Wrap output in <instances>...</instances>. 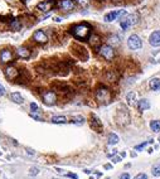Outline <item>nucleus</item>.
Segmentation results:
<instances>
[{
  "label": "nucleus",
  "mask_w": 160,
  "mask_h": 179,
  "mask_svg": "<svg viewBox=\"0 0 160 179\" xmlns=\"http://www.w3.org/2000/svg\"><path fill=\"white\" fill-rule=\"evenodd\" d=\"M104 168H105V169H111V168H112V165H111V164H105Z\"/></svg>",
  "instance_id": "40"
},
{
  "label": "nucleus",
  "mask_w": 160,
  "mask_h": 179,
  "mask_svg": "<svg viewBox=\"0 0 160 179\" xmlns=\"http://www.w3.org/2000/svg\"><path fill=\"white\" fill-rule=\"evenodd\" d=\"M50 121H52L53 124H66L67 122V117L63 116V115H58V116H53Z\"/></svg>",
  "instance_id": "24"
},
{
  "label": "nucleus",
  "mask_w": 160,
  "mask_h": 179,
  "mask_svg": "<svg viewBox=\"0 0 160 179\" xmlns=\"http://www.w3.org/2000/svg\"><path fill=\"white\" fill-rule=\"evenodd\" d=\"M73 53L76 54V57L79 59H82V61H87L88 59V52H87V49H86L85 47H82V46H73Z\"/></svg>",
  "instance_id": "8"
},
{
  "label": "nucleus",
  "mask_w": 160,
  "mask_h": 179,
  "mask_svg": "<svg viewBox=\"0 0 160 179\" xmlns=\"http://www.w3.org/2000/svg\"><path fill=\"white\" fill-rule=\"evenodd\" d=\"M37 8L39 9L40 11H49L50 9L53 8V1L52 0H44V1L39 3V4L37 5Z\"/></svg>",
  "instance_id": "18"
},
{
  "label": "nucleus",
  "mask_w": 160,
  "mask_h": 179,
  "mask_svg": "<svg viewBox=\"0 0 160 179\" xmlns=\"http://www.w3.org/2000/svg\"><path fill=\"white\" fill-rule=\"evenodd\" d=\"M137 23H139V15L137 14H126L124 18L120 19V27L124 30L130 29L131 27H134Z\"/></svg>",
  "instance_id": "3"
},
{
  "label": "nucleus",
  "mask_w": 160,
  "mask_h": 179,
  "mask_svg": "<svg viewBox=\"0 0 160 179\" xmlns=\"http://www.w3.org/2000/svg\"><path fill=\"white\" fill-rule=\"evenodd\" d=\"M134 179H148V175L144 174V173H139Z\"/></svg>",
  "instance_id": "33"
},
{
  "label": "nucleus",
  "mask_w": 160,
  "mask_h": 179,
  "mask_svg": "<svg viewBox=\"0 0 160 179\" xmlns=\"http://www.w3.org/2000/svg\"><path fill=\"white\" fill-rule=\"evenodd\" d=\"M30 49L27 47H19L17 49V57H19V58L22 59H28L30 57Z\"/></svg>",
  "instance_id": "17"
},
{
  "label": "nucleus",
  "mask_w": 160,
  "mask_h": 179,
  "mask_svg": "<svg viewBox=\"0 0 160 179\" xmlns=\"http://www.w3.org/2000/svg\"><path fill=\"white\" fill-rule=\"evenodd\" d=\"M4 95H5V88H4V86L0 83V97H1V96H4Z\"/></svg>",
  "instance_id": "38"
},
{
  "label": "nucleus",
  "mask_w": 160,
  "mask_h": 179,
  "mask_svg": "<svg viewBox=\"0 0 160 179\" xmlns=\"http://www.w3.org/2000/svg\"><path fill=\"white\" fill-rule=\"evenodd\" d=\"M96 100H97V102L101 105L108 104L111 100L110 90L107 87H105V86H98V87L96 88Z\"/></svg>",
  "instance_id": "2"
},
{
  "label": "nucleus",
  "mask_w": 160,
  "mask_h": 179,
  "mask_svg": "<svg viewBox=\"0 0 160 179\" xmlns=\"http://www.w3.org/2000/svg\"><path fill=\"white\" fill-rule=\"evenodd\" d=\"M116 122L119 124V125L121 126H125L126 124H129L130 122V116H129V114L127 112H119L116 115Z\"/></svg>",
  "instance_id": "14"
},
{
  "label": "nucleus",
  "mask_w": 160,
  "mask_h": 179,
  "mask_svg": "<svg viewBox=\"0 0 160 179\" xmlns=\"http://www.w3.org/2000/svg\"><path fill=\"white\" fill-rule=\"evenodd\" d=\"M135 92H129L127 94V96H126V101H127V104L129 105H131L134 102V100H135Z\"/></svg>",
  "instance_id": "29"
},
{
  "label": "nucleus",
  "mask_w": 160,
  "mask_h": 179,
  "mask_svg": "<svg viewBox=\"0 0 160 179\" xmlns=\"http://www.w3.org/2000/svg\"><path fill=\"white\" fill-rule=\"evenodd\" d=\"M30 110H32V112H38V105L36 104V102H32L30 104Z\"/></svg>",
  "instance_id": "32"
},
{
  "label": "nucleus",
  "mask_w": 160,
  "mask_h": 179,
  "mask_svg": "<svg viewBox=\"0 0 160 179\" xmlns=\"http://www.w3.org/2000/svg\"><path fill=\"white\" fill-rule=\"evenodd\" d=\"M127 46L131 50H139L143 47V40L137 34H131L127 39Z\"/></svg>",
  "instance_id": "6"
},
{
  "label": "nucleus",
  "mask_w": 160,
  "mask_h": 179,
  "mask_svg": "<svg viewBox=\"0 0 160 179\" xmlns=\"http://www.w3.org/2000/svg\"><path fill=\"white\" fill-rule=\"evenodd\" d=\"M53 179H58V178H53Z\"/></svg>",
  "instance_id": "44"
},
{
  "label": "nucleus",
  "mask_w": 160,
  "mask_h": 179,
  "mask_svg": "<svg viewBox=\"0 0 160 179\" xmlns=\"http://www.w3.org/2000/svg\"><path fill=\"white\" fill-rule=\"evenodd\" d=\"M83 172H85L86 174H89V173H91V170H87V169H86V170H83Z\"/></svg>",
  "instance_id": "42"
},
{
  "label": "nucleus",
  "mask_w": 160,
  "mask_h": 179,
  "mask_svg": "<svg viewBox=\"0 0 160 179\" xmlns=\"http://www.w3.org/2000/svg\"><path fill=\"white\" fill-rule=\"evenodd\" d=\"M71 122L77 124V125H82V124H85V117L83 116H73L71 119Z\"/></svg>",
  "instance_id": "27"
},
{
  "label": "nucleus",
  "mask_w": 160,
  "mask_h": 179,
  "mask_svg": "<svg viewBox=\"0 0 160 179\" xmlns=\"http://www.w3.org/2000/svg\"><path fill=\"white\" fill-rule=\"evenodd\" d=\"M75 0H59L58 1V6L61 10H65V11H71L75 9Z\"/></svg>",
  "instance_id": "13"
},
{
  "label": "nucleus",
  "mask_w": 160,
  "mask_h": 179,
  "mask_svg": "<svg viewBox=\"0 0 160 179\" xmlns=\"http://www.w3.org/2000/svg\"><path fill=\"white\" fill-rule=\"evenodd\" d=\"M67 177H69V178H72V179H78L77 174H73V173H67Z\"/></svg>",
  "instance_id": "39"
},
{
  "label": "nucleus",
  "mask_w": 160,
  "mask_h": 179,
  "mask_svg": "<svg viewBox=\"0 0 160 179\" xmlns=\"http://www.w3.org/2000/svg\"><path fill=\"white\" fill-rule=\"evenodd\" d=\"M104 77L110 82H115L119 78V72H117L116 69H106V71L104 72Z\"/></svg>",
  "instance_id": "16"
},
{
  "label": "nucleus",
  "mask_w": 160,
  "mask_h": 179,
  "mask_svg": "<svg viewBox=\"0 0 160 179\" xmlns=\"http://www.w3.org/2000/svg\"><path fill=\"white\" fill-rule=\"evenodd\" d=\"M42 100L48 106H52L57 102V94L52 90H44L42 92Z\"/></svg>",
  "instance_id": "5"
},
{
  "label": "nucleus",
  "mask_w": 160,
  "mask_h": 179,
  "mask_svg": "<svg viewBox=\"0 0 160 179\" xmlns=\"http://www.w3.org/2000/svg\"><path fill=\"white\" fill-rule=\"evenodd\" d=\"M87 40H88L89 46L93 47V48H97V46H100V43H101V38L98 34H91Z\"/></svg>",
  "instance_id": "19"
},
{
  "label": "nucleus",
  "mask_w": 160,
  "mask_h": 179,
  "mask_svg": "<svg viewBox=\"0 0 160 179\" xmlns=\"http://www.w3.org/2000/svg\"><path fill=\"white\" fill-rule=\"evenodd\" d=\"M89 1L91 0H75V3H77L79 6H82V8H85V6H87L89 4Z\"/></svg>",
  "instance_id": "30"
},
{
  "label": "nucleus",
  "mask_w": 160,
  "mask_h": 179,
  "mask_svg": "<svg viewBox=\"0 0 160 179\" xmlns=\"http://www.w3.org/2000/svg\"><path fill=\"white\" fill-rule=\"evenodd\" d=\"M10 100L13 102H15V104H18V105H20V104H23L24 102L23 96L19 94V92H13V94L10 95Z\"/></svg>",
  "instance_id": "21"
},
{
  "label": "nucleus",
  "mask_w": 160,
  "mask_h": 179,
  "mask_svg": "<svg viewBox=\"0 0 160 179\" xmlns=\"http://www.w3.org/2000/svg\"><path fill=\"white\" fill-rule=\"evenodd\" d=\"M151 174L154 177H160V164H154L151 168Z\"/></svg>",
  "instance_id": "28"
},
{
  "label": "nucleus",
  "mask_w": 160,
  "mask_h": 179,
  "mask_svg": "<svg viewBox=\"0 0 160 179\" xmlns=\"http://www.w3.org/2000/svg\"><path fill=\"white\" fill-rule=\"evenodd\" d=\"M27 151L29 153L30 155H34V151H33V150H32V149H27Z\"/></svg>",
  "instance_id": "41"
},
{
  "label": "nucleus",
  "mask_w": 160,
  "mask_h": 179,
  "mask_svg": "<svg viewBox=\"0 0 160 179\" xmlns=\"http://www.w3.org/2000/svg\"><path fill=\"white\" fill-rule=\"evenodd\" d=\"M4 73H5L6 78L11 81V79H17L19 77V73H20V71H19L17 67H14V66H8L5 68Z\"/></svg>",
  "instance_id": "11"
},
{
  "label": "nucleus",
  "mask_w": 160,
  "mask_h": 179,
  "mask_svg": "<svg viewBox=\"0 0 160 179\" xmlns=\"http://www.w3.org/2000/svg\"><path fill=\"white\" fill-rule=\"evenodd\" d=\"M29 174H30V175H37V174H39V168L32 167L30 170H29Z\"/></svg>",
  "instance_id": "31"
},
{
  "label": "nucleus",
  "mask_w": 160,
  "mask_h": 179,
  "mask_svg": "<svg viewBox=\"0 0 160 179\" xmlns=\"http://www.w3.org/2000/svg\"><path fill=\"white\" fill-rule=\"evenodd\" d=\"M136 107H137V110H139V111H145V110H148V108L150 107V102L148 100H145V98H141V100L137 101Z\"/></svg>",
  "instance_id": "20"
},
{
  "label": "nucleus",
  "mask_w": 160,
  "mask_h": 179,
  "mask_svg": "<svg viewBox=\"0 0 160 179\" xmlns=\"http://www.w3.org/2000/svg\"><path fill=\"white\" fill-rule=\"evenodd\" d=\"M98 54L105 58L106 61H112L116 57V52H115V48L110 44H104L98 48Z\"/></svg>",
  "instance_id": "4"
},
{
  "label": "nucleus",
  "mask_w": 160,
  "mask_h": 179,
  "mask_svg": "<svg viewBox=\"0 0 160 179\" xmlns=\"http://www.w3.org/2000/svg\"><path fill=\"white\" fill-rule=\"evenodd\" d=\"M114 1H121V0H114Z\"/></svg>",
  "instance_id": "43"
},
{
  "label": "nucleus",
  "mask_w": 160,
  "mask_h": 179,
  "mask_svg": "<svg viewBox=\"0 0 160 179\" xmlns=\"http://www.w3.org/2000/svg\"><path fill=\"white\" fill-rule=\"evenodd\" d=\"M112 162H114V163H119V162H121V155L114 156V158H112Z\"/></svg>",
  "instance_id": "37"
},
{
  "label": "nucleus",
  "mask_w": 160,
  "mask_h": 179,
  "mask_svg": "<svg viewBox=\"0 0 160 179\" xmlns=\"http://www.w3.org/2000/svg\"><path fill=\"white\" fill-rule=\"evenodd\" d=\"M146 145H148V141H145V143H141V144H140V145L135 146V150H141L143 148H145Z\"/></svg>",
  "instance_id": "34"
},
{
  "label": "nucleus",
  "mask_w": 160,
  "mask_h": 179,
  "mask_svg": "<svg viewBox=\"0 0 160 179\" xmlns=\"http://www.w3.org/2000/svg\"><path fill=\"white\" fill-rule=\"evenodd\" d=\"M71 33L73 34V37L77 38L78 40H87L88 37L91 36V27L86 23L73 25L71 28Z\"/></svg>",
  "instance_id": "1"
},
{
  "label": "nucleus",
  "mask_w": 160,
  "mask_h": 179,
  "mask_svg": "<svg viewBox=\"0 0 160 179\" xmlns=\"http://www.w3.org/2000/svg\"><path fill=\"white\" fill-rule=\"evenodd\" d=\"M14 59V53L8 48H4L0 52V63H10Z\"/></svg>",
  "instance_id": "9"
},
{
  "label": "nucleus",
  "mask_w": 160,
  "mask_h": 179,
  "mask_svg": "<svg viewBox=\"0 0 160 179\" xmlns=\"http://www.w3.org/2000/svg\"><path fill=\"white\" fill-rule=\"evenodd\" d=\"M120 140V137L117 136V134L115 133H110L107 135V144L108 145H115V144H117Z\"/></svg>",
  "instance_id": "22"
},
{
  "label": "nucleus",
  "mask_w": 160,
  "mask_h": 179,
  "mask_svg": "<svg viewBox=\"0 0 160 179\" xmlns=\"http://www.w3.org/2000/svg\"><path fill=\"white\" fill-rule=\"evenodd\" d=\"M89 119H91V120H89V125H91L92 129H93L95 131L102 133V122H101V120L98 119L95 114H91Z\"/></svg>",
  "instance_id": "12"
},
{
  "label": "nucleus",
  "mask_w": 160,
  "mask_h": 179,
  "mask_svg": "<svg viewBox=\"0 0 160 179\" xmlns=\"http://www.w3.org/2000/svg\"><path fill=\"white\" fill-rule=\"evenodd\" d=\"M22 28V22L19 19H13L10 22V29L13 30H19Z\"/></svg>",
  "instance_id": "25"
},
{
  "label": "nucleus",
  "mask_w": 160,
  "mask_h": 179,
  "mask_svg": "<svg viewBox=\"0 0 160 179\" xmlns=\"http://www.w3.org/2000/svg\"><path fill=\"white\" fill-rule=\"evenodd\" d=\"M33 40L38 44H44L48 42V36L46 34V32L44 30H36L33 34Z\"/></svg>",
  "instance_id": "10"
},
{
  "label": "nucleus",
  "mask_w": 160,
  "mask_h": 179,
  "mask_svg": "<svg viewBox=\"0 0 160 179\" xmlns=\"http://www.w3.org/2000/svg\"><path fill=\"white\" fill-rule=\"evenodd\" d=\"M116 39H119V38H117L116 36H114V37H111V40H110V42H114V44L116 46V44L120 43V40H116Z\"/></svg>",
  "instance_id": "35"
},
{
  "label": "nucleus",
  "mask_w": 160,
  "mask_h": 179,
  "mask_svg": "<svg viewBox=\"0 0 160 179\" xmlns=\"http://www.w3.org/2000/svg\"><path fill=\"white\" fill-rule=\"evenodd\" d=\"M127 13L126 10H124V9H119V10H112V11H110V13H107L106 15H105V22H114V20H116V19H121L122 17H125Z\"/></svg>",
  "instance_id": "7"
},
{
  "label": "nucleus",
  "mask_w": 160,
  "mask_h": 179,
  "mask_svg": "<svg viewBox=\"0 0 160 179\" xmlns=\"http://www.w3.org/2000/svg\"><path fill=\"white\" fill-rule=\"evenodd\" d=\"M131 177H130V174L129 173H122L120 175V179H130Z\"/></svg>",
  "instance_id": "36"
},
{
  "label": "nucleus",
  "mask_w": 160,
  "mask_h": 179,
  "mask_svg": "<svg viewBox=\"0 0 160 179\" xmlns=\"http://www.w3.org/2000/svg\"><path fill=\"white\" fill-rule=\"evenodd\" d=\"M150 129L155 133H159L160 131V120H153L150 122Z\"/></svg>",
  "instance_id": "26"
},
{
  "label": "nucleus",
  "mask_w": 160,
  "mask_h": 179,
  "mask_svg": "<svg viewBox=\"0 0 160 179\" xmlns=\"http://www.w3.org/2000/svg\"><path fill=\"white\" fill-rule=\"evenodd\" d=\"M149 87H150V90H153V91H158V90H160V78L150 79Z\"/></svg>",
  "instance_id": "23"
},
{
  "label": "nucleus",
  "mask_w": 160,
  "mask_h": 179,
  "mask_svg": "<svg viewBox=\"0 0 160 179\" xmlns=\"http://www.w3.org/2000/svg\"><path fill=\"white\" fill-rule=\"evenodd\" d=\"M149 43L153 47H160V30H155L150 34Z\"/></svg>",
  "instance_id": "15"
}]
</instances>
